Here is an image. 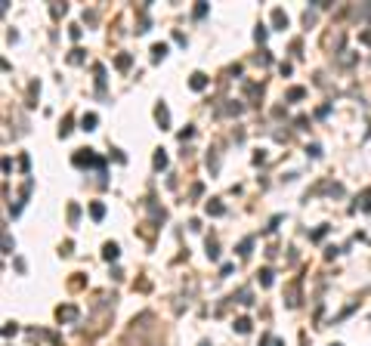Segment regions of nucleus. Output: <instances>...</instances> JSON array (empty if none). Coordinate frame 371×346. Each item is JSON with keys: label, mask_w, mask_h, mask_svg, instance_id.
Returning a JSON list of instances; mask_svg holds the SVG:
<instances>
[{"label": "nucleus", "mask_w": 371, "mask_h": 346, "mask_svg": "<svg viewBox=\"0 0 371 346\" xmlns=\"http://www.w3.org/2000/svg\"><path fill=\"white\" fill-rule=\"evenodd\" d=\"M105 257L115 260V257H117V247H115V244H109V247H105Z\"/></svg>", "instance_id": "1"}]
</instances>
